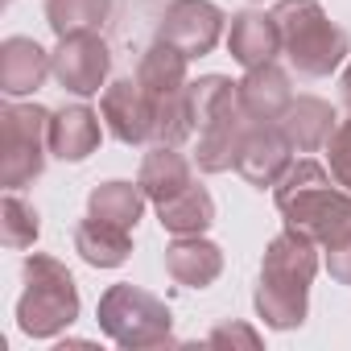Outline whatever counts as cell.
Instances as JSON below:
<instances>
[{"label":"cell","instance_id":"8992f818","mask_svg":"<svg viewBox=\"0 0 351 351\" xmlns=\"http://www.w3.org/2000/svg\"><path fill=\"white\" fill-rule=\"evenodd\" d=\"M95 318H99V330L116 347H132L136 351V347H161V343L173 339L169 335V326H173L169 306L157 293L141 289V285H112V289H104Z\"/></svg>","mask_w":351,"mask_h":351},{"label":"cell","instance_id":"d4e9b609","mask_svg":"<svg viewBox=\"0 0 351 351\" xmlns=\"http://www.w3.org/2000/svg\"><path fill=\"white\" fill-rule=\"evenodd\" d=\"M38 232H42L38 211L17 191H9L5 203H0V240H5V248H29L38 240Z\"/></svg>","mask_w":351,"mask_h":351},{"label":"cell","instance_id":"83f0119b","mask_svg":"<svg viewBox=\"0 0 351 351\" xmlns=\"http://www.w3.org/2000/svg\"><path fill=\"white\" fill-rule=\"evenodd\" d=\"M207 343H211V347H223V343H244V347H261V335H256L252 326H244V322H223V326H215V330L207 335Z\"/></svg>","mask_w":351,"mask_h":351},{"label":"cell","instance_id":"9a60e30c","mask_svg":"<svg viewBox=\"0 0 351 351\" xmlns=\"http://www.w3.org/2000/svg\"><path fill=\"white\" fill-rule=\"evenodd\" d=\"M99 116L87 104H66L50 112V153L62 161H87L99 149Z\"/></svg>","mask_w":351,"mask_h":351},{"label":"cell","instance_id":"277c9868","mask_svg":"<svg viewBox=\"0 0 351 351\" xmlns=\"http://www.w3.org/2000/svg\"><path fill=\"white\" fill-rule=\"evenodd\" d=\"M273 21L281 29V54L306 79H326L351 54L347 29H339L326 17L318 0H277Z\"/></svg>","mask_w":351,"mask_h":351},{"label":"cell","instance_id":"7402d4cb","mask_svg":"<svg viewBox=\"0 0 351 351\" xmlns=\"http://www.w3.org/2000/svg\"><path fill=\"white\" fill-rule=\"evenodd\" d=\"M145 191H141V182H99L91 195H87V215H95V219H108V223H116V228H136V219H141V211H145Z\"/></svg>","mask_w":351,"mask_h":351},{"label":"cell","instance_id":"2e32d148","mask_svg":"<svg viewBox=\"0 0 351 351\" xmlns=\"http://www.w3.org/2000/svg\"><path fill=\"white\" fill-rule=\"evenodd\" d=\"M46 75H54V66L34 38H9L0 46V91L5 95H34L46 83Z\"/></svg>","mask_w":351,"mask_h":351},{"label":"cell","instance_id":"ffe728a7","mask_svg":"<svg viewBox=\"0 0 351 351\" xmlns=\"http://www.w3.org/2000/svg\"><path fill=\"white\" fill-rule=\"evenodd\" d=\"M186 62H191V58H186L178 46H169V42L157 38V42L145 50L141 66H136V83L149 91L153 104H161V99H169L173 91L186 87Z\"/></svg>","mask_w":351,"mask_h":351},{"label":"cell","instance_id":"3957f363","mask_svg":"<svg viewBox=\"0 0 351 351\" xmlns=\"http://www.w3.org/2000/svg\"><path fill=\"white\" fill-rule=\"evenodd\" d=\"M191 112L199 128V153H195L199 169L203 173L236 169L240 145L252 128V120L236 99V83L223 75H203L199 83H191Z\"/></svg>","mask_w":351,"mask_h":351},{"label":"cell","instance_id":"5bb4252c","mask_svg":"<svg viewBox=\"0 0 351 351\" xmlns=\"http://www.w3.org/2000/svg\"><path fill=\"white\" fill-rule=\"evenodd\" d=\"M228 54L252 71V66H265V62H277L281 54V29L273 21V13H256V9H244L232 17V29H228Z\"/></svg>","mask_w":351,"mask_h":351},{"label":"cell","instance_id":"30bf717a","mask_svg":"<svg viewBox=\"0 0 351 351\" xmlns=\"http://www.w3.org/2000/svg\"><path fill=\"white\" fill-rule=\"evenodd\" d=\"M99 116L108 124V132L120 145H145L153 141V120H157V104L149 99V91L136 79H116L104 87L99 99Z\"/></svg>","mask_w":351,"mask_h":351},{"label":"cell","instance_id":"6da1fadb","mask_svg":"<svg viewBox=\"0 0 351 351\" xmlns=\"http://www.w3.org/2000/svg\"><path fill=\"white\" fill-rule=\"evenodd\" d=\"M318 273V244L285 228L281 236L269 240L265 261H261V285H256V314L273 330H293L306 322V302H310V281Z\"/></svg>","mask_w":351,"mask_h":351},{"label":"cell","instance_id":"cb8c5ba5","mask_svg":"<svg viewBox=\"0 0 351 351\" xmlns=\"http://www.w3.org/2000/svg\"><path fill=\"white\" fill-rule=\"evenodd\" d=\"M195 132V112H191V83L182 91H173L169 99L157 104V120H153V141L157 145H182Z\"/></svg>","mask_w":351,"mask_h":351},{"label":"cell","instance_id":"8fae6325","mask_svg":"<svg viewBox=\"0 0 351 351\" xmlns=\"http://www.w3.org/2000/svg\"><path fill=\"white\" fill-rule=\"evenodd\" d=\"M289 153H293V145L285 141V132L277 124H252L244 145H240L236 173L248 186H256V191H273L281 182V173L293 165Z\"/></svg>","mask_w":351,"mask_h":351},{"label":"cell","instance_id":"e0dca14e","mask_svg":"<svg viewBox=\"0 0 351 351\" xmlns=\"http://www.w3.org/2000/svg\"><path fill=\"white\" fill-rule=\"evenodd\" d=\"M335 124H339L335 108H330L326 99H318V95H298V99L285 108V116L277 120V128L285 132V141H289L298 153L326 149V141H330Z\"/></svg>","mask_w":351,"mask_h":351},{"label":"cell","instance_id":"5b68a950","mask_svg":"<svg viewBox=\"0 0 351 351\" xmlns=\"http://www.w3.org/2000/svg\"><path fill=\"white\" fill-rule=\"evenodd\" d=\"M25 293L17 302V326L29 339H54L79 318V285L54 256H25Z\"/></svg>","mask_w":351,"mask_h":351},{"label":"cell","instance_id":"7a4b0ae2","mask_svg":"<svg viewBox=\"0 0 351 351\" xmlns=\"http://www.w3.org/2000/svg\"><path fill=\"white\" fill-rule=\"evenodd\" d=\"M277 211L285 215V228L306 232L314 244H330L343 232H351V191L335 182V173H326L318 161L302 157L293 161L281 182L273 186Z\"/></svg>","mask_w":351,"mask_h":351},{"label":"cell","instance_id":"484cf974","mask_svg":"<svg viewBox=\"0 0 351 351\" xmlns=\"http://www.w3.org/2000/svg\"><path fill=\"white\" fill-rule=\"evenodd\" d=\"M326 161H330V173L335 182L351 191V120H339L330 141H326Z\"/></svg>","mask_w":351,"mask_h":351},{"label":"cell","instance_id":"ac0fdd59","mask_svg":"<svg viewBox=\"0 0 351 351\" xmlns=\"http://www.w3.org/2000/svg\"><path fill=\"white\" fill-rule=\"evenodd\" d=\"M136 182L149 195V203L161 207L165 199H173V195H182L186 186H195V169L178 153V145H153L145 153V161H141V178Z\"/></svg>","mask_w":351,"mask_h":351},{"label":"cell","instance_id":"7c38bea8","mask_svg":"<svg viewBox=\"0 0 351 351\" xmlns=\"http://www.w3.org/2000/svg\"><path fill=\"white\" fill-rule=\"evenodd\" d=\"M236 99L252 124H277L285 116V108L293 104V87L277 62H265V66H252L236 83Z\"/></svg>","mask_w":351,"mask_h":351},{"label":"cell","instance_id":"603a6c76","mask_svg":"<svg viewBox=\"0 0 351 351\" xmlns=\"http://www.w3.org/2000/svg\"><path fill=\"white\" fill-rule=\"evenodd\" d=\"M112 17V0H46V21L58 38L66 34H99Z\"/></svg>","mask_w":351,"mask_h":351},{"label":"cell","instance_id":"d6986e66","mask_svg":"<svg viewBox=\"0 0 351 351\" xmlns=\"http://www.w3.org/2000/svg\"><path fill=\"white\" fill-rule=\"evenodd\" d=\"M75 252L95 269H116L132 256V232L87 215V219L75 223Z\"/></svg>","mask_w":351,"mask_h":351},{"label":"cell","instance_id":"4fadbf2b","mask_svg":"<svg viewBox=\"0 0 351 351\" xmlns=\"http://www.w3.org/2000/svg\"><path fill=\"white\" fill-rule=\"evenodd\" d=\"M165 273L182 289H207L223 273V252L203 236H173V244L165 248Z\"/></svg>","mask_w":351,"mask_h":351},{"label":"cell","instance_id":"4316f807","mask_svg":"<svg viewBox=\"0 0 351 351\" xmlns=\"http://www.w3.org/2000/svg\"><path fill=\"white\" fill-rule=\"evenodd\" d=\"M326 273L339 285H351V232H343L339 240L326 244Z\"/></svg>","mask_w":351,"mask_h":351},{"label":"cell","instance_id":"9c48e42d","mask_svg":"<svg viewBox=\"0 0 351 351\" xmlns=\"http://www.w3.org/2000/svg\"><path fill=\"white\" fill-rule=\"evenodd\" d=\"M223 9L211 5V0H173L161 13V25H157V38L178 46L186 58H203L215 50L219 34H223Z\"/></svg>","mask_w":351,"mask_h":351},{"label":"cell","instance_id":"52a82bcc","mask_svg":"<svg viewBox=\"0 0 351 351\" xmlns=\"http://www.w3.org/2000/svg\"><path fill=\"white\" fill-rule=\"evenodd\" d=\"M50 153V112L38 104H9L0 112V182L9 191L34 182Z\"/></svg>","mask_w":351,"mask_h":351},{"label":"cell","instance_id":"f1b7e54d","mask_svg":"<svg viewBox=\"0 0 351 351\" xmlns=\"http://www.w3.org/2000/svg\"><path fill=\"white\" fill-rule=\"evenodd\" d=\"M339 91H343V104L351 108V62H347V71H343V79H339Z\"/></svg>","mask_w":351,"mask_h":351},{"label":"cell","instance_id":"44dd1931","mask_svg":"<svg viewBox=\"0 0 351 351\" xmlns=\"http://www.w3.org/2000/svg\"><path fill=\"white\" fill-rule=\"evenodd\" d=\"M157 219L169 236H203L215 223V199L207 195V186H186L182 195H173L157 207Z\"/></svg>","mask_w":351,"mask_h":351},{"label":"cell","instance_id":"ba28073f","mask_svg":"<svg viewBox=\"0 0 351 351\" xmlns=\"http://www.w3.org/2000/svg\"><path fill=\"white\" fill-rule=\"evenodd\" d=\"M54 79L71 95H95L108 83L112 71V50L99 34H66L58 38V50L50 54Z\"/></svg>","mask_w":351,"mask_h":351}]
</instances>
